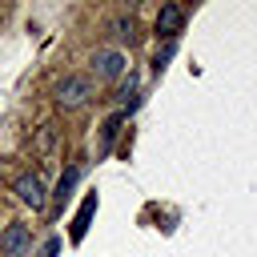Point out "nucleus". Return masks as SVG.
Masks as SVG:
<instances>
[{"mask_svg":"<svg viewBox=\"0 0 257 257\" xmlns=\"http://www.w3.org/2000/svg\"><path fill=\"white\" fill-rule=\"evenodd\" d=\"M120 124H124V112H112L104 124H100V145H96V157H108L112 153V145H116V133H120Z\"/></svg>","mask_w":257,"mask_h":257,"instance_id":"6e6552de","label":"nucleus"},{"mask_svg":"<svg viewBox=\"0 0 257 257\" xmlns=\"http://www.w3.org/2000/svg\"><path fill=\"white\" fill-rule=\"evenodd\" d=\"M116 36H120V40L133 36V16H128V20H116Z\"/></svg>","mask_w":257,"mask_h":257,"instance_id":"f8f14e48","label":"nucleus"},{"mask_svg":"<svg viewBox=\"0 0 257 257\" xmlns=\"http://www.w3.org/2000/svg\"><path fill=\"white\" fill-rule=\"evenodd\" d=\"M32 249V229L24 221H8L0 233V257H24Z\"/></svg>","mask_w":257,"mask_h":257,"instance_id":"7ed1b4c3","label":"nucleus"},{"mask_svg":"<svg viewBox=\"0 0 257 257\" xmlns=\"http://www.w3.org/2000/svg\"><path fill=\"white\" fill-rule=\"evenodd\" d=\"M56 253H60V237H48L44 241V257H56Z\"/></svg>","mask_w":257,"mask_h":257,"instance_id":"ddd939ff","label":"nucleus"},{"mask_svg":"<svg viewBox=\"0 0 257 257\" xmlns=\"http://www.w3.org/2000/svg\"><path fill=\"white\" fill-rule=\"evenodd\" d=\"M56 145H60V124H56V120H40V124L32 128V137H28V149H32L36 157H52Z\"/></svg>","mask_w":257,"mask_h":257,"instance_id":"39448f33","label":"nucleus"},{"mask_svg":"<svg viewBox=\"0 0 257 257\" xmlns=\"http://www.w3.org/2000/svg\"><path fill=\"white\" fill-rule=\"evenodd\" d=\"M173 52H177V40H169L165 48H157V56H153V72H161V68L173 60Z\"/></svg>","mask_w":257,"mask_h":257,"instance_id":"9d476101","label":"nucleus"},{"mask_svg":"<svg viewBox=\"0 0 257 257\" xmlns=\"http://www.w3.org/2000/svg\"><path fill=\"white\" fill-rule=\"evenodd\" d=\"M88 96H92V80H88V76H80V72L60 76V80H56V88H52V100H56V108H64V112L84 108V104H88Z\"/></svg>","mask_w":257,"mask_h":257,"instance_id":"f257e3e1","label":"nucleus"},{"mask_svg":"<svg viewBox=\"0 0 257 257\" xmlns=\"http://www.w3.org/2000/svg\"><path fill=\"white\" fill-rule=\"evenodd\" d=\"M12 193H16L28 209H44V205H48V185H44L40 173H20V177L12 181Z\"/></svg>","mask_w":257,"mask_h":257,"instance_id":"f03ea898","label":"nucleus"},{"mask_svg":"<svg viewBox=\"0 0 257 257\" xmlns=\"http://www.w3.org/2000/svg\"><path fill=\"white\" fill-rule=\"evenodd\" d=\"M80 173H84V165H68V169H64V177H60V181H56V189H52V201H56V209H64V201L72 197V189H76Z\"/></svg>","mask_w":257,"mask_h":257,"instance_id":"0eeeda50","label":"nucleus"},{"mask_svg":"<svg viewBox=\"0 0 257 257\" xmlns=\"http://www.w3.org/2000/svg\"><path fill=\"white\" fill-rule=\"evenodd\" d=\"M92 213H96V193H88V197H84V205L76 209V221H72V241H80V237L88 233V221H92Z\"/></svg>","mask_w":257,"mask_h":257,"instance_id":"1a4fd4ad","label":"nucleus"},{"mask_svg":"<svg viewBox=\"0 0 257 257\" xmlns=\"http://www.w3.org/2000/svg\"><path fill=\"white\" fill-rule=\"evenodd\" d=\"M181 24H185V8H181V4H161V12H157V36L177 40Z\"/></svg>","mask_w":257,"mask_h":257,"instance_id":"423d86ee","label":"nucleus"},{"mask_svg":"<svg viewBox=\"0 0 257 257\" xmlns=\"http://www.w3.org/2000/svg\"><path fill=\"white\" fill-rule=\"evenodd\" d=\"M124 64H128V56H124L120 48H100V52L92 56L96 80H116V76H124Z\"/></svg>","mask_w":257,"mask_h":257,"instance_id":"20e7f679","label":"nucleus"},{"mask_svg":"<svg viewBox=\"0 0 257 257\" xmlns=\"http://www.w3.org/2000/svg\"><path fill=\"white\" fill-rule=\"evenodd\" d=\"M133 92H137V76H128V80L120 84V92H116V100H120V104H128V96H133Z\"/></svg>","mask_w":257,"mask_h":257,"instance_id":"9b49d317","label":"nucleus"}]
</instances>
